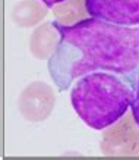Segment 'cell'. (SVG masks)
Here are the masks:
<instances>
[{"instance_id": "obj_1", "label": "cell", "mask_w": 139, "mask_h": 160, "mask_svg": "<svg viewBox=\"0 0 139 160\" xmlns=\"http://www.w3.org/2000/svg\"><path fill=\"white\" fill-rule=\"evenodd\" d=\"M57 24L60 43L48 59V72L59 91H66L75 79L95 71L136 79L139 25H116L92 16L73 25Z\"/></svg>"}, {"instance_id": "obj_2", "label": "cell", "mask_w": 139, "mask_h": 160, "mask_svg": "<svg viewBox=\"0 0 139 160\" xmlns=\"http://www.w3.org/2000/svg\"><path fill=\"white\" fill-rule=\"evenodd\" d=\"M135 87V78L108 71H95L78 78L70 100L85 125L103 131L125 116L132 107Z\"/></svg>"}, {"instance_id": "obj_3", "label": "cell", "mask_w": 139, "mask_h": 160, "mask_svg": "<svg viewBox=\"0 0 139 160\" xmlns=\"http://www.w3.org/2000/svg\"><path fill=\"white\" fill-rule=\"evenodd\" d=\"M100 148L106 156H139V125L133 113L106 128Z\"/></svg>"}, {"instance_id": "obj_4", "label": "cell", "mask_w": 139, "mask_h": 160, "mask_svg": "<svg viewBox=\"0 0 139 160\" xmlns=\"http://www.w3.org/2000/svg\"><path fill=\"white\" fill-rule=\"evenodd\" d=\"M88 15L110 24L139 25V0H85Z\"/></svg>"}, {"instance_id": "obj_5", "label": "cell", "mask_w": 139, "mask_h": 160, "mask_svg": "<svg viewBox=\"0 0 139 160\" xmlns=\"http://www.w3.org/2000/svg\"><path fill=\"white\" fill-rule=\"evenodd\" d=\"M56 104L53 88L46 82H32L21 92L19 112L26 121L40 122L47 119Z\"/></svg>"}, {"instance_id": "obj_6", "label": "cell", "mask_w": 139, "mask_h": 160, "mask_svg": "<svg viewBox=\"0 0 139 160\" xmlns=\"http://www.w3.org/2000/svg\"><path fill=\"white\" fill-rule=\"evenodd\" d=\"M60 43V28L57 22H44L29 38V52L34 58L50 59Z\"/></svg>"}, {"instance_id": "obj_7", "label": "cell", "mask_w": 139, "mask_h": 160, "mask_svg": "<svg viewBox=\"0 0 139 160\" xmlns=\"http://www.w3.org/2000/svg\"><path fill=\"white\" fill-rule=\"evenodd\" d=\"M48 6L41 0H24L13 8L12 10V19L18 27L28 28L37 25L47 16Z\"/></svg>"}, {"instance_id": "obj_8", "label": "cell", "mask_w": 139, "mask_h": 160, "mask_svg": "<svg viewBox=\"0 0 139 160\" xmlns=\"http://www.w3.org/2000/svg\"><path fill=\"white\" fill-rule=\"evenodd\" d=\"M53 13L57 22L63 25H73L85 19L88 10L85 6V0H65L53 6Z\"/></svg>"}, {"instance_id": "obj_9", "label": "cell", "mask_w": 139, "mask_h": 160, "mask_svg": "<svg viewBox=\"0 0 139 160\" xmlns=\"http://www.w3.org/2000/svg\"><path fill=\"white\" fill-rule=\"evenodd\" d=\"M132 113L136 123L139 125V69H138V77H136V87H135V102L132 104Z\"/></svg>"}, {"instance_id": "obj_10", "label": "cell", "mask_w": 139, "mask_h": 160, "mask_svg": "<svg viewBox=\"0 0 139 160\" xmlns=\"http://www.w3.org/2000/svg\"><path fill=\"white\" fill-rule=\"evenodd\" d=\"M41 2H43V3H46L48 8H53L54 5H57V3H62V2H65V0H41Z\"/></svg>"}]
</instances>
